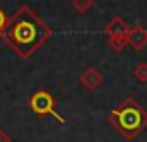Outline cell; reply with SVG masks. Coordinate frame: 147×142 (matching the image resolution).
<instances>
[{
  "mask_svg": "<svg viewBox=\"0 0 147 142\" xmlns=\"http://www.w3.org/2000/svg\"><path fill=\"white\" fill-rule=\"evenodd\" d=\"M108 122L125 139H134L147 127V111L135 99L127 98L110 113Z\"/></svg>",
  "mask_w": 147,
  "mask_h": 142,
  "instance_id": "obj_2",
  "label": "cell"
},
{
  "mask_svg": "<svg viewBox=\"0 0 147 142\" xmlns=\"http://www.w3.org/2000/svg\"><path fill=\"white\" fill-rule=\"evenodd\" d=\"M127 43L135 51L144 50L147 45V29L144 26H134V28H130L128 33H127Z\"/></svg>",
  "mask_w": 147,
  "mask_h": 142,
  "instance_id": "obj_4",
  "label": "cell"
},
{
  "mask_svg": "<svg viewBox=\"0 0 147 142\" xmlns=\"http://www.w3.org/2000/svg\"><path fill=\"white\" fill-rule=\"evenodd\" d=\"M128 24L121 19V17H113L110 22L106 24V28H105V33L108 38L111 36H125L128 33Z\"/></svg>",
  "mask_w": 147,
  "mask_h": 142,
  "instance_id": "obj_6",
  "label": "cell"
},
{
  "mask_svg": "<svg viewBox=\"0 0 147 142\" xmlns=\"http://www.w3.org/2000/svg\"><path fill=\"white\" fill-rule=\"evenodd\" d=\"M29 106H31V110L36 113L38 116H48L50 115V116H55L60 123H65V120L55 111V98L48 91H45V89H39V91H36L31 96Z\"/></svg>",
  "mask_w": 147,
  "mask_h": 142,
  "instance_id": "obj_3",
  "label": "cell"
},
{
  "mask_svg": "<svg viewBox=\"0 0 147 142\" xmlns=\"http://www.w3.org/2000/svg\"><path fill=\"white\" fill-rule=\"evenodd\" d=\"M0 142H10V137H9L2 128H0Z\"/></svg>",
  "mask_w": 147,
  "mask_h": 142,
  "instance_id": "obj_11",
  "label": "cell"
},
{
  "mask_svg": "<svg viewBox=\"0 0 147 142\" xmlns=\"http://www.w3.org/2000/svg\"><path fill=\"white\" fill-rule=\"evenodd\" d=\"M72 5H74V9H75V12L86 14V12H89L92 9L94 2L92 0H72Z\"/></svg>",
  "mask_w": 147,
  "mask_h": 142,
  "instance_id": "obj_7",
  "label": "cell"
},
{
  "mask_svg": "<svg viewBox=\"0 0 147 142\" xmlns=\"http://www.w3.org/2000/svg\"><path fill=\"white\" fill-rule=\"evenodd\" d=\"M134 77L140 82H147V64L140 62L135 69H134Z\"/></svg>",
  "mask_w": 147,
  "mask_h": 142,
  "instance_id": "obj_9",
  "label": "cell"
},
{
  "mask_svg": "<svg viewBox=\"0 0 147 142\" xmlns=\"http://www.w3.org/2000/svg\"><path fill=\"white\" fill-rule=\"evenodd\" d=\"M108 41H110V46L115 51H121L128 45L127 43V34L125 36H111V38H108Z\"/></svg>",
  "mask_w": 147,
  "mask_h": 142,
  "instance_id": "obj_8",
  "label": "cell"
},
{
  "mask_svg": "<svg viewBox=\"0 0 147 142\" xmlns=\"http://www.w3.org/2000/svg\"><path fill=\"white\" fill-rule=\"evenodd\" d=\"M7 24H9V17H7V14L3 12V9L0 7V36L3 34V31H5V28H7Z\"/></svg>",
  "mask_w": 147,
  "mask_h": 142,
  "instance_id": "obj_10",
  "label": "cell"
},
{
  "mask_svg": "<svg viewBox=\"0 0 147 142\" xmlns=\"http://www.w3.org/2000/svg\"><path fill=\"white\" fill-rule=\"evenodd\" d=\"M2 38L22 58H29L50 38V28L36 14L22 5L10 19Z\"/></svg>",
  "mask_w": 147,
  "mask_h": 142,
  "instance_id": "obj_1",
  "label": "cell"
},
{
  "mask_svg": "<svg viewBox=\"0 0 147 142\" xmlns=\"http://www.w3.org/2000/svg\"><path fill=\"white\" fill-rule=\"evenodd\" d=\"M79 80H80V84H82L86 89L94 91V89H98V87L103 84V75H101V72L98 70V69L87 67L86 70L79 75Z\"/></svg>",
  "mask_w": 147,
  "mask_h": 142,
  "instance_id": "obj_5",
  "label": "cell"
}]
</instances>
